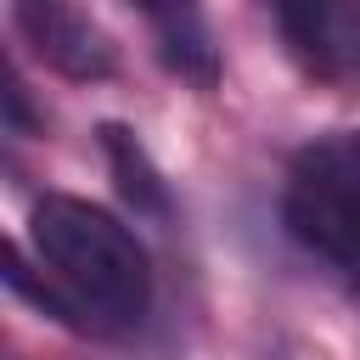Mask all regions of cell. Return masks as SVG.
<instances>
[{
    "label": "cell",
    "instance_id": "cell-7",
    "mask_svg": "<svg viewBox=\"0 0 360 360\" xmlns=\"http://www.w3.org/2000/svg\"><path fill=\"white\" fill-rule=\"evenodd\" d=\"M6 281H11L22 298H34V304H39L51 321H62V326H73V332L84 326V315L73 309V298H68L62 287H51V281H34V276H28V259H22V248H6Z\"/></svg>",
    "mask_w": 360,
    "mask_h": 360
},
{
    "label": "cell",
    "instance_id": "cell-6",
    "mask_svg": "<svg viewBox=\"0 0 360 360\" xmlns=\"http://www.w3.org/2000/svg\"><path fill=\"white\" fill-rule=\"evenodd\" d=\"M276 22H281V34H287V45H292V56L309 68V73H321V79H332L338 73V39H332V28H338V11H326V6H281L276 11Z\"/></svg>",
    "mask_w": 360,
    "mask_h": 360
},
{
    "label": "cell",
    "instance_id": "cell-9",
    "mask_svg": "<svg viewBox=\"0 0 360 360\" xmlns=\"http://www.w3.org/2000/svg\"><path fill=\"white\" fill-rule=\"evenodd\" d=\"M354 22H360V17H354Z\"/></svg>",
    "mask_w": 360,
    "mask_h": 360
},
{
    "label": "cell",
    "instance_id": "cell-2",
    "mask_svg": "<svg viewBox=\"0 0 360 360\" xmlns=\"http://www.w3.org/2000/svg\"><path fill=\"white\" fill-rule=\"evenodd\" d=\"M281 219L292 242L360 276V129L326 135L292 158Z\"/></svg>",
    "mask_w": 360,
    "mask_h": 360
},
{
    "label": "cell",
    "instance_id": "cell-3",
    "mask_svg": "<svg viewBox=\"0 0 360 360\" xmlns=\"http://www.w3.org/2000/svg\"><path fill=\"white\" fill-rule=\"evenodd\" d=\"M11 22L28 34V45L68 79H107L118 68L112 56V39L73 6H56V0H22L11 6Z\"/></svg>",
    "mask_w": 360,
    "mask_h": 360
},
{
    "label": "cell",
    "instance_id": "cell-4",
    "mask_svg": "<svg viewBox=\"0 0 360 360\" xmlns=\"http://www.w3.org/2000/svg\"><path fill=\"white\" fill-rule=\"evenodd\" d=\"M146 22L158 34V56L169 73H180L186 84L197 90H214L219 79V51H214V34L202 22L197 6H146Z\"/></svg>",
    "mask_w": 360,
    "mask_h": 360
},
{
    "label": "cell",
    "instance_id": "cell-8",
    "mask_svg": "<svg viewBox=\"0 0 360 360\" xmlns=\"http://www.w3.org/2000/svg\"><path fill=\"white\" fill-rule=\"evenodd\" d=\"M0 79H6V90H0V96H6V129H11V135H28V129H34V112H28V90H22L17 68L6 62Z\"/></svg>",
    "mask_w": 360,
    "mask_h": 360
},
{
    "label": "cell",
    "instance_id": "cell-1",
    "mask_svg": "<svg viewBox=\"0 0 360 360\" xmlns=\"http://www.w3.org/2000/svg\"><path fill=\"white\" fill-rule=\"evenodd\" d=\"M28 231L79 315H90L96 326H141V315L152 309V264L107 208L51 191L34 202Z\"/></svg>",
    "mask_w": 360,
    "mask_h": 360
},
{
    "label": "cell",
    "instance_id": "cell-5",
    "mask_svg": "<svg viewBox=\"0 0 360 360\" xmlns=\"http://www.w3.org/2000/svg\"><path fill=\"white\" fill-rule=\"evenodd\" d=\"M96 135H101V152H107V163H112V180H118L124 202H129L135 214L169 219V186H163L158 163L146 158V146H141V141H135L124 124H101Z\"/></svg>",
    "mask_w": 360,
    "mask_h": 360
}]
</instances>
